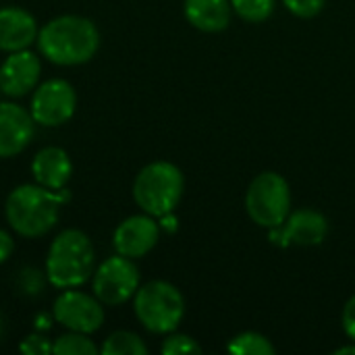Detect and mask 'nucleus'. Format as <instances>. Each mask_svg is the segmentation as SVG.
Listing matches in <instances>:
<instances>
[{"instance_id":"nucleus-1","label":"nucleus","mask_w":355,"mask_h":355,"mask_svg":"<svg viewBox=\"0 0 355 355\" xmlns=\"http://www.w3.org/2000/svg\"><path fill=\"white\" fill-rule=\"evenodd\" d=\"M71 191L67 187L54 191L33 183L17 185L4 202V218L8 229L25 239L46 237L58 223L60 210L69 204Z\"/></svg>"},{"instance_id":"nucleus-2","label":"nucleus","mask_w":355,"mask_h":355,"mask_svg":"<svg viewBox=\"0 0 355 355\" xmlns=\"http://www.w3.org/2000/svg\"><path fill=\"white\" fill-rule=\"evenodd\" d=\"M35 46L56 67H79L98 54L100 29L83 15H58L40 27Z\"/></svg>"},{"instance_id":"nucleus-3","label":"nucleus","mask_w":355,"mask_h":355,"mask_svg":"<svg viewBox=\"0 0 355 355\" xmlns=\"http://www.w3.org/2000/svg\"><path fill=\"white\" fill-rule=\"evenodd\" d=\"M44 270L54 289H75L92 281L96 270V248L81 229L60 231L48 245Z\"/></svg>"},{"instance_id":"nucleus-4","label":"nucleus","mask_w":355,"mask_h":355,"mask_svg":"<svg viewBox=\"0 0 355 355\" xmlns=\"http://www.w3.org/2000/svg\"><path fill=\"white\" fill-rule=\"evenodd\" d=\"M185 191L181 168L168 160L146 164L133 179L131 196L137 208L154 218L175 212Z\"/></svg>"},{"instance_id":"nucleus-5","label":"nucleus","mask_w":355,"mask_h":355,"mask_svg":"<svg viewBox=\"0 0 355 355\" xmlns=\"http://www.w3.org/2000/svg\"><path fill=\"white\" fill-rule=\"evenodd\" d=\"M133 314L152 335H168L179 329L185 316V297L168 281L141 283L133 295Z\"/></svg>"},{"instance_id":"nucleus-6","label":"nucleus","mask_w":355,"mask_h":355,"mask_svg":"<svg viewBox=\"0 0 355 355\" xmlns=\"http://www.w3.org/2000/svg\"><path fill=\"white\" fill-rule=\"evenodd\" d=\"M245 212L262 229L279 227L291 212V187L275 171H264L252 179L245 191Z\"/></svg>"},{"instance_id":"nucleus-7","label":"nucleus","mask_w":355,"mask_h":355,"mask_svg":"<svg viewBox=\"0 0 355 355\" xmlns=\"http://www.w3.org/2000/svg\"><path fill=\"white\" fill-rule=\"evenodd\" d=\"M141 285L135 260L114 254L102 260L92 275V293L108 308H119L133 300Z\"/></svg>"},{"instance_id":"nucleus-8","label":"nucleus","mask_w":355,"mask_h":355,"mask_svg":"<svg viewBox=\"0 0 355 355\" xmlns=\"http://www.w3.org/2000/svg\"><path fill=\"white\" fill-rule=\"evenodd\" d=\"M77 110V92L71 81L54 77L37 83L31 92L29 112L40 127L56 129L67 125Z\"/></svg>"},{"instance_id":"nucleus-9","label":"nucleus","mask_w":355,"mask_h":355,"mask_svg":"<svg viewBox=\"0 0 355 355\" xmlns=\"http://www.w3.org/2000/svg\"><path fill=\"white\" fill-rule=\"evenodd\" d=\"M52 316L54 322L60 324L64 331L83 335L98 333L106 320L104 304L94 293H85L79 287L62 289L56 295L52 304Z\"/></svg>"},{"instance_id":"nucleus-10","label":"nucleus","mask_w":355,"mask_h":355,"mask_svg":"<svg viewBox=\"0 0 355 355\" xmlns=\"http://www.w3.org/2000/svg\"><path fill=\"white\" fill-rule=\"evenodd\" d=\"M160 235L162 231L158 218L146 212L133 214L116 225L112 233V248L114 254H121L131 260H141L158 245Z\"/></svg>"},{"instance_id":"nucleus-11","label":"nucleus","mask_w":355,"mask_h":355,"mask_svg":"<svg viewBox=\"0 0 355 355\" xmlns=\"http://www.w3.org/2000/svg\"><path fill=\"white\" fill-rule=\"evenodd\" d=\"M40 77L42 58L31 48L10 52L0 62V92L10 100L31 96V92L40 83Z\"/></svg>"},{"instance_id":"nucleus-12","label":"nucleus","mask_w":355,"mask_h":355,"mask_svg":"<svg viewBox=\"0 0 355 355\" xmlns=\"http://www.w3.org/2000/svg\"><path fill=\"white\" fill-rule=\"evenodd\" d=\"M35 135V121L29 108L15 100L0 102V158L8 160L23 154Z\"/></svg>"},{"instance_id":"nucleus-13","label":"nucleus","mask_w":355,"mask_h":355,"mask_svg":"<svg viewBox=\"0 0 355 355\" xmlns=\"http://www.w3.org/2000/svg\"><path fill=\"white\" fill-rule=\"evenodd\" d=\"M37 21L31 10L23 6H0V52L27 50L37 40Z\"/></svg>"},{"instance_id":"nucleus-14","label":"nucleus","mask_w":355,"mask_h":355,"mask_svg":"<svg viewBox=\"0 0 355 355\" xmlns=\"http://www.w3.org/2000/svg\"><path fill=\"white\" fill-rule=\"evenodd\" d=\"M29 171L37 185L58 191L67 187L73 177V160L64 148L46 146L33 154Z\"/></svg>"},{"instance_id":"nucleus-15","label":"nucleus","mask_w":355,"mask_h":355,"mask_svg":"<svg viewBox=\"0 0 355 355\" xmlns=\"http://www.w3.org/2000/svg\"><path fill=\"white\" fill-rule=\"evenodd\" d=\"M283 231L289 239V245L314 248L329 237V218L314 208L291 210L283 223Z\"/></svg>"},{"instance_id":"nucleus-16","label":"nucleus","mask_w":355,"mask_h":355,"mask_svg":"<svg viewBox=\"0 0 355 355\" xmlns=\"http://www.w3.org/2000/svg\"><path fill=\"white\" fill-rule=\"evenodd\" d=\"M183 15L191 27L204 33H218L229 27L233 6L231 0H185Z\"/></svg>"},{"instance_id":"nucleus-17","label":"nucleus","mask_w":355,"mask_h":355,"mask_svg":"<svg viewBox=\"0 0 355 355\" xmlns=\"http://www.w3.org/2000/svg\"><path fill=\"white\" fill-rule=\"evenodd\" d=\"M148 352L146 341L133 331H114L100 347V354L104 355H148Z\"/></svg>"},{"instance_id":"nucleus-18","label":"nucleus","mask_w":355,"mask_h":355,"mask_svg":"<svg viewBox=\"0 0 355 355\" xmlns=\"http://www.w3.org/2000/svg\"><path fill=\"white\" fill-rule=\"evenodd\" d=\"M227 352L233 355H272L277 349H275L272 341L268 337H264L262 333L245 331V333L235 335L229 341Z\"/></svg>"},{"instance_id":"nucleus-19","label":"nucleus","mask_w":355,"mask_h":355,"mask_svg":"<svg viewBox=\"0 0 355 355\" xmlns=\"http://www.w3.org/2000/svg\"><path fill=\"white\" fill-rule=\"evenodd\" d=\"M100 347L94 343L92 335L64 331L52 341V355H96Z\"/></svg>"},{"instance_id":"nucleus-20","label":"nucleus","mask_w":355,"mask_h":355,"mask_svg":"<svg viewBox=\"0 0 355 355\" xmlns=\"http://www.w3.org/2000/svg\"><path fill=\"white\" fill-rule=\"evenodd\" d=\"M46 285L48 283V277H46V270H40L35 266H23L15 279V287H17V293L27 297V300H35L40 297L44 291H46Z\"/></svg>"},{"instance_id":"nucleus-21","label":"nucleus","mask_w":355,"mask_h":355,"mask_svg":"<svg viewBox=\"0 0 355 355\" xmlns=\"http://www.w3.org/2000/svg\"><path fill=\"white\" fill-rule=\"evenodd\" d=\"M275 0H231L233 12L245 23H264L275 12Z\"/></svg>"},{"instance_id":"nucleus-22","label":"nucleus","mask_w":355,"mask_h":355,"mask_svg":"<svg viewBox=\"0 0 355 355\" xmlns=\"http://www.w3.org/2000/svg\"><path fill=\"white\" fill-rule=\"evenodd\" d=\"M160 352L164 355H198L202 354V347H200V343L193 337L173 331V333L164 335Z\"/></svg>"},{"instance_id":"nucleus-23","label":"nucleus","mask_w":355,"mask_h":355,"mask_svg":"<svg viewBox=\"0 0 355 355\" xmlns=\"http://www.w3.org/2000/svg\"><path fill=\"white\" fill-rule=\"evenodd\" d=\"M19 352L23 355H50L52 354V341L48 339V333H29L19 343Z\"/></svg>"},{"instance_id":"nucleus-24","label":"nucleus","mask_w":355,"mask_h":355,"mask_svg":"<svg viewBox=\"0 0 355 355\" xmlns=\"http://www.w3.org/2000/svg\"><path fill=\"white\" fill-rule=\"evenodd\" d=\"M283 4L295 17H300V19H312V17H316V15L322 12L327 0H283Z\"/></svg>"},{"instance_id":"nucleus-25","label":"nucleus","mask_w":355,"mask_h":355,"mask_svg":"<svg viewBox=\"0 0 355 355\" xmlns=\"http://www.w3.org/2000/svg\"><path fill=\"white\" fill-rule=\"evenodd\" d=\"M341 324H343V333L347 335V339L355 343V295H352L347 304L343 306Z\"/></svg>"},{"instance_id":"nucleus-26","label":"nucleus","mask_w":355,"mask_h":355,"mask_svg":"<svg viewBox=\"0 0 355 355\" xmlns=\"http://www.w3.org/2000/svg\"><path fill=\"white\" fill-rule=\"evenodd\" d=\"M12 254H15V237L10 231L0 229V266L8 262Z\"/></svg>"},{"instance_id":"nucleus-27","label":"nucleus","mask_w":355,"mask_h":355,"mask_svg":"<svg viewBox=\"0 0 355 355\" xmlns=\"http://www.w3.org/2000/svg\"><path fill=\"white\" fill-rule=\"evenodd\" d=\"M52 324H54L52 312H37L33 316V331H37V333H50Z\"/></svg>"},{"instance_id":"nucleus-28","label":"nucleus","mask_w":355,"mask_h":355,"mask_svg":"<svg viewBox=\"0 0 355 355\" xmlns=\"http://www.w3.org/2000/svg\"><path fill=\"white\" fill-rule=\"evenodd\" d=\"M158 225H160V231H162V233L173 235V233H177V229H179V218H177L175 212H168V214H162V216L158 218Z\"/></svg>"},{"instance_id":"nucleus-29","label":"nucleus","mask_w":355,"mask_h":355,"mask_svg":"<svg viewBox=\"0 0 355 355\" xmlns=\"http://www.w3.org/2000/svg\"><path fill=\"white\" fill-rule=\"evenodd\" d=\"M2 335H4V320H2V314H0V341H2Z\"/></svg>"}]
</instances>
